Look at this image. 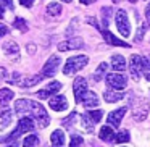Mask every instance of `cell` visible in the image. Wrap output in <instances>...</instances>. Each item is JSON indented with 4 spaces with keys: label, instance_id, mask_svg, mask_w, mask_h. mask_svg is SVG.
<instances>
[{
    "label": "cell",
    "instance_id": "1",
    "mask_svg": "<svg viewBox=\"0 0 150 147\" xmlns=\"http://www.w3.org/2000/svg\"><path fill=\"white\" fill-rule=\"evenodd\" d=\"M15 111H16V115H20L21 118L33 116L34 120L37 121L39 128H45V126H49V123H50L49 113L45 111V108H44L39 102H34V100H31V99H20V100H16V104H15Z\"/></svg>",
    "mask_w": 150,
    "mask_h": 147
},
{
    "label": "cell",
    "instance_id": "2",
    "mask_svg": "<svg viewBox=\"0 0 150 147\" xmlns=\"http://www.w3.org/2000/svg\"><path fill=\"white\" fill-rule=\"evenodd\" d=\"M89 58L86 55H76V57H71V58L66 60L65 66H63V73H65L66 76L69 75H74V73H78L79 70H82L86 65H87Z\"/></svg>",
    "mask_w": 150,
    "mask_h": 147
},
{
    "label": "cell",
    "instance_id": "3",
    "mask_svg": "<svg viewBox=\"0 0 150 147\" xmlns=\"http://www.w3.org/2000/svg\"><path fill=\"white\" fill-rule=\"evenodd\" d=\"M29 131H34V121H33V118H29V116L20 118L18 126L15 128V131L10 134V136L5 137V141H15L18 136H21V134H24V133H29Z\"/></svg>",
    "mask_w": 150,
    "mask_h": 147
},
{
    "label": "cell",
    "instance_id": "4",
    "mask_svg": "<svg viewBox=\"0 0 150 147\" xmlns=\"http://www.w3.org/2000/svg\"><path fill=\"white\" fill-rule=\"evenodd\" d=\"M147 115H149V100H145V99L142 97H136L132 102V116L134 120L137 121H142L147 118Z\"/></svg>",
    "mask_w": 150,
    "mask_h": 147
},
{
    "label": "cell",
    "instance_id": "5",
    "mask_svg": "<svg viewBox=\"0 0 150 147\" xmlns=\"http://www.w3.org/2000/svg\"><path fill=\"white\" fill-rule=\"evenodd\" d=\"M116 28H118V31H120V34L123 37H129L131 24H129V20H127V13L124 10L116 11Z\"/></svg>",
    "mask_w": 150,
    "mask_h": 147
},
{
    "label": "cell",
    "instance_id": "6",
    "mask_svg": "<svg viewBox=\"0 0 150 147\" xmlns=\"http://www.w3.org/2000/svg\"><path fill=\"white\" fill-rule=\"evenodd\" d=\"M60 63H62L60 57H58V55H52V57H50V58L45 62V65H44V68H42L40 76H42V78H52V76H55V73L58 71Z\"/></svg>",
    "mask_w": 150,
    "mask_h": 147
},
{
    "label": "cell",
    "instance_id": "7",
    "mask_svg": "<svg viewBox=\"0 0 150 147\" xmlns=\"http://www.w3.org/2000/svg\"><path fill=\"white\" fill-rule=\"evenodd\" d=\"M142 68H144V57L140 55H132L129 58V71H131V76L134 79H139L140 75H142Z\"/></svg>",
    "mask_w": 150,
    "mask_h": 147
},
{
    "label": "cell",
    "instance_id": "8",
    "mask_svg": "<svg viewBox=\"0 0 150 147\" xmlns=\"http://www.w3.org/2000/svg\"><path fill=\"white\" fill-rule=\"evenodd\" d=\"M107 84H108V87H113L116 91H120V89L126 87L127 79L124 75H120V73H110V75H107Z\"/></svg>",
    "mask_w": 150,
    "mask_h": 147
},
{
    "label": "cell",
    "instance_id": "9",
    "mask_svg": "<svg viewBox=\"0 0 150 147\" xmlns=\"http://www.w3.org/2000/svg\"><path fill=\"white\" fill-rule=\"evenodd\" d=\"M73 91H74V100L82 102L84 95L87 94V81L84 78H76L74 84H73Z\"/></svg>",
    "mask_w": 150,
    "mask_h": 147
},
{
    "label": "cell",
    "instance_id": "10",
    "mask_svg": "<svg viewBox=\"0 0 150 147\" xmlns=\"http://www.w3.org/2000/svg\"><path fill=\"white\" fill-rule=\"evenodd\" d=\"M49 105H50V108L55 110V111H63V110L68 108V100H66L65 95L58 94V95H53V97L50 99Z\"/></svg>",
    "mask_w": 150,
    "mask_h": 147
},
{
    "label": "cell",
    "instance_id": "11",
    "mask_svg": "<svg viewBox=\"0 0 150 147\" xmlns=\"http://www.w3.org/2000/svg\"><path fill=\"white\" fill-rule=\"evenodd\" d=\"M84 47V42L82 39L76 37V39H69L65 40V42H60L58 44V50L60 52H66V50H76V49H82Z\"/></svg>",
    "mask_w": 150,
    "mask_h": 147
},
{
    "label": "cell",
    "instance_id": "12",
    "mask_svg": "<svg viewBox=\"0 0 150 147\" xmlns=\"http://www.w3.org/2000/svg\"><path fill=\"white\" fill-rule=\"evenodd\" d=\"M60 89H62V84H60L58 81H53V82H50L47 87L40 89V91L37 92V97L39 99H49V97H52L55 92H58Z\"/></svg>",
    "mask_w": 150,
    "mask_h": 147
},
{
    "label": "cell",
    "instance_id": "13",
    "mask_svg": "<svg viewBox=\"0 0 150 147\" xmlns=\"http://www.w3.org/2000/svg\"><path fill=\"white\" fill-rule=\"evenodd\" d=\"M126 110H127L126 107H121V108H118V110L110 111V113H108V118H107L108 124L118 128V126H120V123H121V118L124 116V113H126Z\"/></svg>",
    "mask_w": 150,
    "mask_h": 147
},
{
    "label": "cell",
    "instance_id": "14",
    "mask_svg": "<svg viewBox=\"0 0 150 147\" xmlns=\"http://www.w3.org/2000/svg\"><path fill=\"white\" fill-rule=\"evenodd\" d=\"M40 81H42V76H40V75H34V76H24V78L18 79L16 84L20 86V87H33V86L39 84Z\"/></svg>",
    "mask_w": 150,
    "mask_h": 147
},
{
    "label": "cell",
    "instance_id": "15",
    "mask_svg": "<svg viewBox=\"0 0 150 147\" xmlns=\"http://www.w3.org/2000/svg\"><path fill=\"white\" fill-rule=\"evenodd\" d=\"M102 36L105 37V40H107L110 45H116V47H131L129 44H126L124 40H121V39H118V37H115L108 29H102Z\"/></svg>",
    "mask_w": 150,
    "mask_h": 147
},
{
    "label": "cell",
    "instance_id": "16",
    "mask_svg": "<svg viewBox=\"0 0 150 147\" xmlns=\"http://www.w3.org/2000/svg\"><path fill=\"white\" fill-rule=\"evenodd\" d=\"M4 52L7 53L10 58H18V55H20V47H18L16 42H13V40H8V42L4 44Z\"/></svg>",
    "mask_w": 150,
    "mask_h": 147
},
{
    "label": "cell",
    "instance_id": "17",
    "mask_svg": "<svg viewBox=\"0 0 150 147\" xmlns=\"http://www.w3.org/2000/svg\"><path fill=\"white\" fill-rule=\"evenodd\" d=\"M50 142L52 147H65V133L62 129H57L50 136Z\"/></svg>",
    "mask_w": 150,
    "mask_h": 147
},
{
    "label": "cell",
    "instance_id": "18",
    "mask_svg": "<svg viewBox=\"0 0 150 147\" xmlns=\"http://www.w3.org/2000/svg\"><path fill=\"white\" fill-rule=\"evenodd\" d=\"M81 104L84 105V107H87V108L97 107V105H98V97H97V94H95V92H92V91H87V94L84 95V99H82Z\"/></svg>",
    "mask_w": 150,
    "mask_h": 147
},
{
    "label": "cell",
    "instance_id": "19",
    "mask_svg": "<svg viewBox=\"0 0 150 147\" xmlns=\"http://www.w3.org/2000/svg\"><path fill=\"white\" fill-rule=\"evenodd\" d=\"M115 131L111 129V126L108 124V126H103L100 129V133H98V137H100L102 141H105V142H111V141H115Z\"/></svg>",
    "mask_w": 150,
    "mask_h": 147
},
{
    "label": "cell",
    "instance_id": "20",
    "mask_svg": "<svg viewBox=\"0 0 150 147\" xmlns=\"http://www.w3.org/2000/svg\"><path fill=\"white\" fill-rule=\"evenodd\" d=\"M11 118H13V111L11 110L5 108V110L0 111V129H5L11 123Z\"/></svg>",
    "mask_w": 150,
    "mask_h": 147
},
{
    "label": "cell",
    "instance_id": "21",
    "mask_svg": "<svg viewBox=\"0 0 150 147\" xmlns=\"http://www.w3.org/2000/svg\"><path fill=\"white\" fill-rule=\"evenodd\" d=\"M111 68L115 71H124L126 68V60L123 55H113L111 57Z\"/></svg>",
    "mask_w": 150,
    "mask_h": 147
},
{
    "label": "cell",
    "instance_id": "22",
    "mask_svg": "<svg viewBox=\"0 0 150 147\" xmlns=\"http://www.w3.org/2000/svg\"><path fill=\"white\" fill-rule=\"evenodd\" d=\"M123 97H124V92H116V91H107L103 94V99L110 104H115V102L121 100Z\"/></svg>",
    "mask_w": 150,
    "mask_h": 147
},
{
    "label": "cell",
    "instance_id": "23",
    "mask_svg": "<svg viewBox=\"0 0 150 147\" xmlns=\"http://www.w3.org/2000/svg\"><path fill=\"white\" fill-rule=\"evenodd\" d=\"M81 126L86 129V133H89V134L94 133V121H92L87 115H82L81 116Z\"/></svg>",
    "mask_w": 150,
    "mask_h": 147
},
{
    "label": "cell",
    "instance_id": "24",
    "mask_svg": "<svg viewBox=\"0 0 150 147\" xmlns=\"http://www.w3.org/2000/svg\"><path fill=\"white\" fill-rule=\"evenodd\" d=\"M60 13H62V5L60 4L52 2V4L47 5V15H50V16H58Z\"/></svg>",
    "mask_w": 150,
    "mask_h": 147
},
{
    "label": "cell",
    "instance_id": "25",
    "mask_svg": "<svg viewBox=\"0 0 150 147\" xmlns=\"http://www.w3.org/2000/svg\"><path fill=\"white\" fill-rule=\"evenodd\" d=\"M11 99H13V92L10 89H0V104L7 105Z\"/></svg>",
    "mask_w": 150,
    "mask_h": 147
},
{
    "label": "cell",
    "instance_id": "26",
    "mask_svg": "<svg viewBox=\"0 0 150 147\" xmlns=\"http://www.w3.org/2000/svg\"><path fill=\"white\" fill-rule=\"evenodd\" d=\"M107 68H108L107 63H100V65H98V68L95 70V73H94V81H95V82H98L102 78H103V75H105V71H107Z\"/></svg>",
    "mask_w": 150,
    "mask_h": 147
},
{
    "label": "cell",
    "instance_id": "27",
    "mask_svg": "<svg viewBox=\"0 0 150 147\" xmlns=\"http://www.w3.org/2000/svg\"><path fill=\"white\" fill-rule=\"evenodd\" d=\"M37 144H39V137H37L36 134H29V136H26V139H24L23 147H37Z\"/></svg>",
    "mask_w": 150,
    "mask_h": 147
},
{
    "label": "cell",
    "instance_id": "28",
    "mask_svg": "<svg viewBox=\"0 0 150 147\" xmlns=\"http://www.w3.org/2000/svg\"><path fill=\"white\" fill-rule=\"evenodd\" d=\"M111 16V7H103L102 8V21H103V29L108 28V21Z\"/></svg>",
    "mask_w": 150,
    "mask_h": 147
},
{
    "label": "cell",
    "instance_id": "29",
    "mask_svg": "<svg viewBox=\"0 0 150 147\" xmlns=\"http://www.w3.org/2000/svg\"><path fill=\"white\" fill-rule=\"evenodd\" d=\"M129 133H127V131H120V133L116 134V136H115V141H116L118 144H123V142H127V141H129Z\"/></svg>",
    "mask_w": 150,
    "mask_h": 147
},
{
    "label": "cell",
    "instance_id": "30",
    "mask_svg": "<svg viewBox=\"0 0 150 147\" xmlns=\"http://www.w3.org/2000/svg\"><path fill=\"white\" fill-rule=\"evenodd\" d=\"M87 116L91 118L94 123H98V121L102 120V116H103V111H102V110H91L87 113Z\"/></svg>",
    "mask_w": 150,
    "mask_h": 147
},
{
    "label": "cell",
    "instance_id": "31",
    "mask_svg": "<svg viewBox=\"0 0 150 147\" xmlns=\"http://www.w3.org/2000/svg\"><path fill=\"white\" fill-rule=\"evenodd\" d=\"M13 28H16V29L26 33V31H28V23L23 20V18H16V20H15V23H13Z\"/></svg>",
    "mask_w": 150,
    "mask_h": 147
},
{
    "label": "cell",
    "instance_id": "32",
    "mask_svg": "<svg viewBox=\"0 0 150 147\" xmlns=\"http://www.w3.org/2000/svg\"><path fill=\"white\" fill-rule=\"evenodd\" d=\"M82 146V137L78 134H73L71 141H69V147H81Z\"/></svg>",
    "mask_w": 150,
    "mask_h": 147
},
{
    "label": "cell",
    "instance_id": "33",
    "mask_svg": "<svg viewBox=\"0 0 150 147\" xmlns=\"http://www.w3.org/2000/svg\"><path fill=\"white\" fill-rule=\"evenodd\" d=\"M142 73L145 75V79H147V81H150V58H144Z\"/></svg>",
    "mask_w": 150,
    "mask_h": 147
},
{
    "label": "cell",
    "instance_id": "34",
    "mask_svg": "<svg viewBox=\"0 0 150 147\" xmlns=\"http://www.w3.org/2000/svg\"><path fill=\"white\" fill-rule=\"evenodd\" d=\"M144 33H145V28H144L142 24H140V26H139V31H137V36H136V40H142Z\"/></svg>",
    "mask_w": 150,
    "mask_h": 147
},
{
    "label": "cell",
    "instance_id": "35",
    "mask_svg": "<svg viewBox=\"0 0 150 147\" xmlns=\"http://www.w3.org/2000/svg\"><path fill=\"white\" fill-rule=\"evenodd\" d=\"M0 4H5L8 8H10V10H13V8H15V5H13V0H0Z\"/></svg>",
    "mask_w": 150,
    "mask_h": 147
},
{
    "label": "cell",
    "instance_id": "36",
    "mask_svg": "<svg viewBox=\"0 0 150 147\" xmlns=\"http://www.w3.org/2000/svg\"><path fill=\"white\" fill-rule=\"evenodd\" d=\"M20 4L23 5V7H26V8H29L31 5L34 4V0H20Z\"/></svg>",
    "mask_w": 150,
    "mask_h": 147
},
{
    "label": "cell",
    "instance_id": "37",
    "mask_svg": "<svg viewBox=\"0 0 150 147\" xmlns=\"http://www.w3.org/2000/svg\"><path fill=\"white\" fill-rule=\"evenodd\" d=\"M145 18H147V26L150 28V5H147L145 8Z\"/></svg>",
    "mask_w": 150,
    "mask_h": 147
},
{
    "label": "cell",
    "instance_id": "38",
    "mask_svg": "<svg viewBox=\"0 0 150 147\" xmlns=\"http://www.w3.org/2000/svg\"><path fill=\"white\" fill-rule=\"evenodd\" d=\"M7 33H8V28L5 26V24H0V37H2V36H5Z\"/></svg>",
    "mask_w": 150,
    "mask_h": 147
},
{
    "label": "cell",
    "instance_id": "39",
    "mask_svg": "<svg viewBox=\"0 0 150 147\" xmlns=\"http://www.w3.org/2000/svg\"><path fill=\"white\" fill-rule=\"evenodd\" d=\"M5 78H7V70L0 66V81H2V79H5Z\"/></svg>",
    "mask_w": 150,
    "mask_h": 147
},
{
    "label": "cell",
    "instance_id": "40",
    "mask_svg": "<svg viewBox=\"0 0 150 147\" xmlns=\"http://www.w3.org/2000/svg\"><path fill=\"white\" fill-rule=\"evenodd\" d=\"M4 16H5V8H4V5L0 4V20H2Z\"/></svg>",
    "mask_w": 150,
    "mask_h": 147
},
{
    "label": "cell",
    "instance_id": "41",
    "mask_svg": "<svg viewBox=\"0 0 150 147\" xmlns=\"http://www.w3.org/2000/svg\"><path fill=\"white\" fill-rule=\"evenodd\" d=\"M79 2H81V4H84V5H89V4H92L94 0H79Z\"/></svg>",
    "mask_w": 150,
    "mask_h": 147
},
{
    "label": "cell",
    "instance_id": "42",
    "mask_svg": "<svg viewBox=\"0 0 150 147\" xmlns=\"http://www.w3.org/2000/svg\"><path fill=\"white\" fill-rule=\"evenodd\" d=\"M129 2H131V4H136V2H137V0H129Z\"/></svg>",
    "mask_w": 150,
    "mask_h": 147
},
{
    "label": "cell",
    "instance_id": "43",
    "mask_svg": "<svg viewBox=\"0 0 150 147\" xmlns=\"http://www.w3.org/2000/svg\"><path fill=\"white\" fill-rule=\"evenodd\" d=\"M62 2H66V4H69V2H71V0H62Z\"/></svg>",
    "mask_w": 150,
    "mask_h": 147
},
{
    "label": "cell",
    "instance_id": "44",
    "mask_svg": "<svg viewBox=\"0 0 150 147\" xmlns=\"http://www.w3.org/2000/svg\"><path fill=\"white\" fill-rule=\"evenodd\" d=\"M113 2H115V4H118V2H120V0H113Z\"/></svg>",
    "mask_w": 150,
    "mask_h": 147
}]
</instances>
